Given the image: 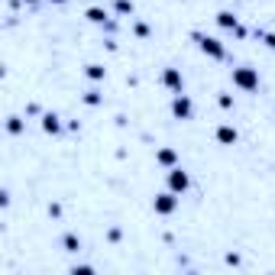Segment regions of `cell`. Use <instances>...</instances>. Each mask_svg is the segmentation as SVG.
<instances>
[{"mask_svg": "<svg viewBox=\"0 0 275 275\" xmlns=\"http://www.w3.org/2000/svg\"><path fill=\"white\" fill-rule=\"evenodd\" d=\"M233 84L240 91H256L259 88V72L256 68H233Z\"/></svg>", "mask_w": 275, "mask_h": 275, "instance_id": "obj_1", "label": "cell"}, {"mask_svg": "<svg viewBox=\"0 0 275 275\" xmlns=\"http://www.w3.org/2000/svg\"><path fill=\"white\" fill-rule=\"evenodd\" d=\"M188 184H191L188 172H182V168H172V172H168V191H175V194H184V191H188Z\"/></svg>", "mask_w": 275, "mask_h": 275, "instance_id": "obj_2", "label": "cell"}, {"mask_svg": "<svg viewBox=\"0 0 275 275\" xmlns=\"http://www.w3.org/2000/svg\"><path fill=\"white\" fill-rule=\"evenodd\" d=\"M152 208H156V214H172V210L178 208V198H175V191H165V194H159L152 201Z\"/></svg>", "mask_w": 275, "mask_h": 275, "instance_id": "obj_3", "label": "cell"}, {"mask_svg": "<svg viewBox=\"0 0 275 275\" xmlns=\"http://www.w3.org/2000/svg\"><path fill=\"white\" fill-rule=\"evenodd\" d=\"M198 42H201V52H204V55H210V58H224V46H220V39L198 36Z\"/></svg>", "mask_w": 275, "mask_h": 275, "instance_id": "obj_4", "label": "cell"}, {"mask_svg": "<svg viewBox=\"0 0 275 275\" xmlns=\"http://www.w3.org/2000/svg\"><path fill=\"white\" fill-rule=\"evenodd\" d=\"M172 114H175V116H178V120H188V116H191V100H188V98H184V94H182V91H178V98H175V100H172Z\"/></svg>", "mask_w": 275, "mask_h": 275, "instance_id": "obj_5", "label": "cell"}, {"mask_svg": "<svg viewBox=\"0 0 275 275\" xmlns=\"http://www.w3.org/2000/svg\"><path fill=\"white\" fill-rule=\"evenodd\" d=\"M162 84L165 88H172V91H182V72H178V68H165V74H162Z\"/></svg>", "mask_w": 275, "mask_h": 275, "instance_id": "obj_6", "label": "cell"}, {"mask_svg": "<svg viewBox=\"0 0 275 275\" xmlns=\"http://www.w3.org/2000/svg\"><path fill=\"white\" fill-rule=\"evenodd\" d=\"M217 23L224 26V30H236V26H240V23H236V16H233L230 10H220V13H217Z\"/></svg>", "mask_w": 275, "mask_h": 275, "instance_id": "obj_7", "label": "cell"}, {"mask_svg": "<svg viewBox=\"0 0 275 275\" xmlns=\"http://www.w3.org/2000/svg\"><path fill=\"white\" fill-rule=\"evenodd\" d=\"M217 140L224 142V146H233V142H236V130H233V126H220L217 130Z\"/></svg>", "mask_w": 275, "mask_h": 275, "instance_id": "obj_8", "label": "cell"}, {"mask_svg": "<svg viewBox=\"0 0 275 275\" xmlns=\"http://www.w3.org/2000/svg\"><path fill=\"white\" fill-rule=\"evenodd\" d=\"M42 130H46V133H58V130H62L58 116H55V114H46V116H42Z\"/></svg>", "mask_w": 275, "mask_h": 275, "instance_id": "obj_9", "label": "cell"}, {"mask_svg": "<svg viewBox=\"0 0 275 275\" xmlns=\"http://www.w3.org/2000/svg\"><path fill=\"white\" fill-rule=\"evenodd\" d=\"M175 159H178L175 149H159V152H156V162L159 165H175Z\"/></svg>", "mask_w": 275, "mask_h": 275, "instance_id": "obj_10", "label": "cell"}, {"mask_svg": "<svg viewBox=\"0 0 275 275\" xmlns=\"http://www.w3.org/2000/svg\"><path fill=\"white\" fill-rule=\"evenodd\" d=\"M104 16L107 13L100 10V6H91V10H88V20H91V23H104Z\"/></svg>", "mask_w": 275, "mask_h": 275, "instance_id": "obj_11", "label": "cell"}, {"mask_svg": "<svg viewBox=\"0 0 275 275\" xmlns=\"http://www.w3.org/2000/svg\"><path fill=\"white\" fill-rule=\"evenodd\" d=\"M6 130H10L13 136H16V133H23V120H20V116H10V123H6Z\"/></svg>", "mask_w": 275, "mask_h": 275, "instance_id": "obj_12", "label": "cell"}, {"mask_svg": "<svg viewBox=\"0 0 275 275\" xmlns=\"http://www.w3.org/2000/svg\"><path fill=\"white\" fill-rule=\"evenodd\" d=\"M88 78L100 81V78H104V65H88Z\"/></svg>", "mask_w": 275, "mask_h": 275, "instance_id": "obj_13", "label": "cell"}, {"mask_svg": "<svg viewBox=\"0 0 275 275\" xmlns=\"http://www.w3.org/2000/svg\"><path fill=\"white\" fill-rule=\"evenodd\" d=\"M116 10L120 13H133V4H130V0H116Z\"/></svg>", "mask_w": 275, "mask_h": 275, "instance_id": "obj_14", "label": "cell"}, {"mask_svg": "<svg viewBox=\"0 0 275 275\" xmlns=\"http://www.w3.org/2000/svg\"><path fill=\"white\" fill-rule=\"evenodd\" d=\"M65 246H68V250H78V236H74V233H68V236H65Z\"/></svg>", "mask_w": 275, "mask_h": 275, "instance_id": "obj_15", "label": "cell"}, {"mask_svg": "<svg viewBox=\"0 0 275 275\" xmlns=\"http://www.w3.org/2000/svg\"><path fill=\"white\" fill-rule=\"evenodd\" d=\"M84 104H100V94L98 91H88L84 94Z\"/></svg>", "mask_w": 275, "mask_h": 275, "instance_id": "obj_16", "label": "cell"}, {"mask_svg": "<svg viewBox=\"0 0 275 275\" xmlns=\"http://www.w3.org/2000/svg\"><path fill=\"white\" fill-rule=\"evenodd\" d=\"M262 39H266V46H269V49H275V32H266Z\"/></svg>", "mask_w": 275, "mask_h": 275, "instance_id": "obj_17", "label": "cell"}, {"mask_svg": "<svg viewBox=\"0 0 275 275\" xmlns=\"http://www.w3.org/2000/svg\"><path fill=\"white\" fill-rule=\"evenodd\" d=\"M55 4H65V0H55Z\"/></svg>", "mask_w": 275, "mask_h": 275, "instance_id": "obj_18", "label": "cell"}, {"mask_svg": "<svg viewBox=\"0 0 275 275\" xmlns=\"http://www.w3.org/2000/svg\"><path fill=\"white\" fill-rule=\"evenodd\" d=\"M30 4H32V0H30Z\"/></svg>", "mask_w": 275, "mask_h": 275, "instance_id": "obj_19", "label": "cell"}]
</instances>
